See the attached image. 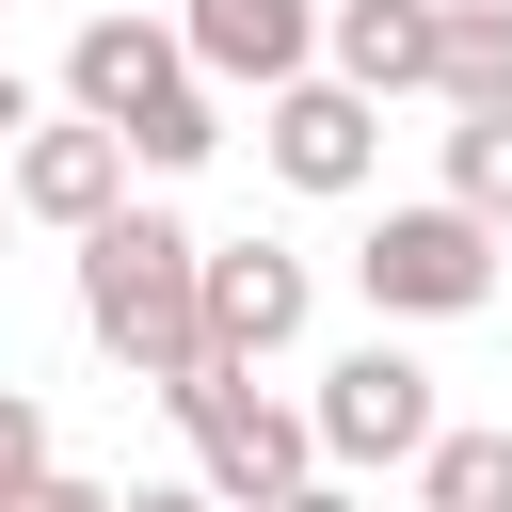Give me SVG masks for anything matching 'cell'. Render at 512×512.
<instances>
[{
  "mask_svg": "<svg viewBox=\"0 0 512 512\" xmlns=\"http://www.w3.org/2000/svg\"><path fill=\"white\" fill-rule=\"evenodd\" d=\"M0 208H16V192H0Z\"/></svg>",
  "mask_w": 512,
  "mask_h": 512,
  "instance_id": "cell-20",
  "label": "cell"
},
{
  "mask_svg": "<svg viewBox=\"0 0 512 512\" xmlns=\"http://www.w3.org/2000/svg\"><path fill=\"white\" fill-rule=\"evenodd\" d=\"M64 112L80 128H112L144 176H192L208 144H224V112H208V80H192V48L160 32V16H80V48H64Z\"/></svg>",
  "mask_w": 512,
  "mask_h": 512,
  "instance_id": "cell-2",
  "label": "cell"
},
{
  "mask_svg": "<svg viewBox=\"0 0 512 512\" xmlns=\"http://www.w3.org/2000/svg\"><path fill=\"white\" fill-rule=\"evenodd\" d=\"M32 480H48V416H32V400H16V384H0V512H16V496H32Z\"/></svg>",
  "mask_w": 512,
  "mask_h": 512,
  "instance_id": "cell-14",
  "label": "cell"
},
{
  "mask_svg": "<svg viewBox=\"0 0 512 512\" xmlns=\"http://www.w3.org/2000/svg\"><path fill=\"white\" fill-rule=\"evenodd\" d=\"M448 208L512 224V112H464V128H448Z\"/></svg>",
  "mask_w": 512,
  "mask_h": 512,
  "instance_id": "cell-13",
  "label": "cell"
},
{
  "mask_svg": "<svg viewBox=\"0 0 512 512\" xmlns=\"http://www.w3.org/2000/svg\"><path fill=\"white\" fill-rule=\"evenodd\" d=\"M256 144H272V176H288V192H368V160H384V112H368L352 80H288V96L256 112Z\"/></svg>",
  "mask_w": 512,
  "mask_h": 512,
  "instance_id": "cell-8",
  "label": "cell"
},
{
  "mask_svg": "<svg viewBox=\"0 0 512 512\" xmlns=\"http://www.w3.org/2000/svg\"><path fill=\"white\" fill-rule=\"evenodd\" d=\"M0 144H32V80L16 64H0Z\"/></svg>",
  "mask_w": 512,
  "mask_h": 512,
  "instance_id": "cell-18",
  "label": "cell"
},
{
  "mask_svg": "<svg viewBox=\"0 0 512 512\" xmlns=\"http://www.w3.org/2000/svg\"><path fill=\"white\" fill-rule=\"evenodd\" d=\"M112 512H224V496H208V480H128Z\"/></svg>",
  "mask_w": 512,
  "mask_h": 512,
  "instance_id": "cell-15",
  "label": "cell"
},
{
  "mask_svg": "<svg viewBox=\"0 0 512 512\" xmlns=\"http://www.w3.org/2000/svg\"><path fill=\"white\" fill-rule=\"evenodd\" d=\"M288 512H368V496H352V480H336V464H320V480H304V496H288Z\"/></svg>",
  "mask_w": 512,
  "mask_h": 512,
  "instance_id": "cell-17",
  "label": "cell"
},
{
  "mask_svg": "<svg viewBox=\"0 0 512 512\" xmlns=\"http://www.w3.org/2000/svg\"><path fill=\"white\" fill-rule=\"evenodd\" d=\"M336 80L384 112V96H432V64H448V0H336Z\"/></svg>",
  "mask_w": 512,
  "mask_h": 512,
  "instance_id": "cell-10",
  "label": "cell"
},
{
  "mask_svg": "<svg viewBox=\"0 0 512 512\" xmlns=\"http://www.w3.org/2000/svg\"><path fill=\"white\" fill-rule=\"evenodd\" d=\"M16 512H112V496H96V480H32Z\"/></svg>",
  "mask_w": 512,
  "mask_h": 512,
  "instance_id": "cell-16",
  "label": "cell"
},
{
  "mask_svg": "<svg viewBox=\"0 0 512 512\" xmlns=\"http://www.w3.org/2000/svg\"><path fill=\"white\" fill-rule=\"evenodd\" d=\"M80 336L128 368V384H192L208 368V240L176 224V208H112L96 240H80Z\"/></svg>",
  "mask_w": 512,
  "mask_h": 512,
  "instance_id": "cell-1",
  "label": "cell"
},
{
  "mask_svg": "<svg viewBox=\"0 0 512 512\" xmlns=\"http://www.w3.org/2000/svg\"><path fill=\"white\" fill-rule=\"evenodd\" d=\"M352 272H368V304H384V320H464V304H496V224L432 192V208H384Z\"/></svg>",
  "mask_w": 512,
  "mask_h": 512,
  "instance_id": "cell-4",
  "label": "cell"
},
{
  "mask_svg": "<svg viewBox=\"0 0 512 512\" xmlns=\"http://www.w3.org/2000/svg\"><path fill=\"white\" fill-rule=\"evenodd\" d=\"M304 416H320V464H336V480H368V464H432V432H448L432 368H416V352H384V336H368V352H336Z\"/></svg>",
  "mask_w": 512,
  "mask_h": 512,
  "instance_id": "cell-5",
  "label": "cell"
},
{
  "mask_svg": "<svg viewBox=\"0 0 512 512\" xmlns=\"http://www.w3.org/2000/svg\"><path fill=\"white\" fill-rule=\"evenodd\" d=\"M304 320H320V288L288 240H208V368H272Z\"/></svg>",
  "mask_w": 512,
  "mask_h": 512,
  "instance_id": "cell-6",
  "label": "cell"
},
{
  "mask_svg": "<svg viewBox=\"0 0 512 512\" xmlns=\"http://www.w3.org/2000/svg\"><path fill=\"white\" fill-rule=\"evenodd\" d=\"M176 432H192V480H208L224 512H288V496L320 480V416L272 400L256 368H192V384H176Z\"/></svg>",
  "mask_w": 512,
  "mask_h": 512,
  "instance_id": "cell-3",
  "label": "cell"
},
{
  "mask_svg": "<svg viewBox=\"0 0 512 512\" xmlns=\"http://www.w3.org/2000/svg\"><path fill=\"white\" fill-rule=\"evenodd\" d=\"M0 192H16L32 224H64V240H96V224L128 208V144L64 112V128H32V144H16V176H0Z\"/></svg>",
  "mask_w": 512,
  "mask_h": 512,
  "instance_id": "cell-9",
  "label": "cell"
},
{
  "mask_svg": "<svg viewBox=\"0 0 512 512\" xmlns=\"http://www.w3.org/2000/svg\"><path fill=\"white\" fill-rule=\"evenodd\" d=\"M448 16H480V0H448Z\"/></svg>",
  "mask_w": 512,
  "mask_h": 512,
  "instance_id": "cell-19",
  "label": "cell"
},
{
  "mask_svg": "<svg viewBox=\"0 0 512 512\" xmlns=\"http://www.w3.org/2000/svg\"><path fill=\"white\" fill-rule=\"evenodd\" d=\"M432 96H448V112H512V0L448 16V64H432Z\"/></svg>",
  "mask_w": 512,
  "mask_h": 512,
  "instance_id": "cell-11",
  "label": "cell"
},
{
  "mask_svg": "<svg viewBox=\"0 0 512 512\" xmlns=\"http://www.w3.org/2000/svg\"><path fill=\"white\" fill-rule=\"evenodd\" d=\"M320 0H192L176 16V48H192V80H256V96H288V80H320Z\"/></svg>",
  "mask_w": 512,
  "mask_h": 512,
  "instance_id": "cell-7",
  "label": "cell"
},
{
  "mask_svg": "<svg viewBox=\"0 0 512 512\" xmlns=\"http://www.w3.org/2000/svg\"><path fill=\"white\" fill-rule=\"evenodd\" d=\"M416 496H432V512H512V432H432Z\"/></svg>",
  "mask_w": 512,
  "mask_h": 512,
  "instance_id": "cell-12",
  "label": "cell"
}]
</instances>
